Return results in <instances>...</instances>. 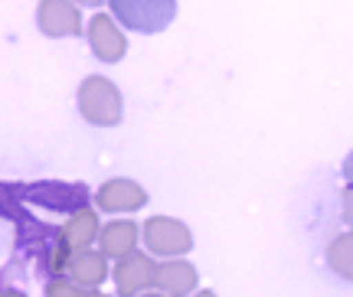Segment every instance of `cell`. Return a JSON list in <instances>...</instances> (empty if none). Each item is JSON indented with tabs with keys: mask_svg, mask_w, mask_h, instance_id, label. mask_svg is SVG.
<instances>
[{
	"mask_svg": "<svg viewBox=\"0 0 353 297\" xmlns=\"http://www.w3.org/2000/svg\"><path fill=\"white\" fill-rule=\"evenodd\" d=\"M17 248L23 252V258H30L43 274L59 278L65 274V265L72 258V252L65 245L63 229L50 223H39L33 212H20L17 219Z\"/></svg>",
	"mask_w": 353,
	"mask_h": 297,
	"instance_id": "6da1fadb",
	"label": "cell"
},
{
	"mask_svg": "<svg viewBox=\"0 0 353 297\" xmlns=\"http://www.w3.org/2000/svg\"><path fill=\"white\" fill-rule=\"evenodd\" d=\"M79 112L88 124H99V127H112L121 121V92L114 88L112 79L105 75H88L82 88H79Z\"/></svg>",
	"mask_w": 353,
	"mask_h": 297,
	"instance_id": "7a4b0ae2",
	"label": "cell"
},
{
	"mask_svg": "<svg viewBox=\"0 0 353 297\" xmlns=\"http://www.w3.org/2000/svg\"><path fill=\"white\" fill-rule=\"evenodd\" d=\"M114 20H121L134 33H161L174 23L176 0H108Z\"/></svg>",
	"mask_w": 353,
	"mask_h": 297,
	"instance_id": "3957f363",
	"label": "cell"
},
{
	"mask_svg": "<svg viewBox=\"0 0 353 297\" xmlns=\"http://www.w3.org/2000/svg\"><path fill=\"white\" fill-rule=\"evenodd\" d=\"M88 186L85 183H63V180H37V183H23V203L30 206H43L50 212H76L79 206L88 203Z\"/></svg>",
	"mask_w": 353,
	"mask_h": 297,
	"instance_id": "277c9868",
	"label": "cell"
},
{
	"mask_svg": "<svg viewBox=\"0 0 353 297\" xmlns=\"http://www.w3.org/2000/svg\"><path fill=\"white\" fill-rule=\"evenodd\" d=\"M144 245L151 248V255H164V258H176L187 255L193 248V236L180 219L170 216H154L144 223Z\"/></svg>",
	"mask_w": 353,
	"mask_h": 297,
	"instance_id": "5b68a950",
	"label": "cell"
},
{
	"mask_svg": "<svg viewBox=\"0 0 353 297\" xmlns=\"http://www.w3.org/2000/svg\"><path fill=\"white\" fill-rule=\"evenodd\" d=\"M37 26L46 37H79L82 30V17H79L72 0H39L37 7Z\"/></svg>",
	"mask_w": 353,
	"mask_h": 297,
	"instance_id": "8992f818",
	"label": "cell"
},
{
	"mask_svg": "<svg viewBox=\"0 0 353 297\" xmlns=\"http://www.w3.org/2000/svg\"><path fill=\"white\" fill-rule=\"evenodd\" d=\"M95 203H99L101 212H138L144 203H148V193L144 186L134 183V180H125V176H114V180H105L95 193Z\"/></svg>",
	"mask_w": 353,
	"mask_h": 297,
	"instance_id": "52a82bcc",
	"label": "cell"
},
{
	"mask_svg": "<svg viewBox=\"0 0 353 297\" xmlns=\"http://www.w3.org/2000/svg\"><path fill=\"white\" fill-rule=\"evenodd\" d=\"M88 46H92V52H95L101 62H118V59H125L128 39H125V33L114 26V20L108 13H95L92 23H88Z\"/></svg>",
	"mask_w": 353,
	"mask_h": 297,
	"instance_id": "ba28073f",
	"label": "cell"
},
{
	"mask_svg": "<svg viewBox=\"0 0 353 297\" xmlns=\"http://www.w3.org/2000/svg\"><path fill=\"white\" fill-rule=\"evenodd\" d=\"M154 281V261L151 255H144V252H128L125 258H118V268H114V287H118V294H138L144 287H151Z\"/></svg>",
	"mask_w": 353,
	"mask_h": 297,
	"instance_id": "9c48e42d",
	"label": "cell"
},
{
	"mask_svg": "<svg viewBox=\"0 0 353 297\" xmlns=\"http://www.w3.org/2000/svg\"><path fill=\"white\" fill-rule=\"evenodd\" d=\"M157 291L164 294H176L183 297L196 287V268L187 265V261H176V258H167L161 265H154V281H151Z\"/></svg>",
	"mask_w": 353,
	"mask_h": 297,
	"instance_id": "30bf717a",
	"label": "cell"
},
{
	"mask_svg": "<svg viewBox=\"0 0 353 297\" xmlns=\"http://www.w3.org/2000/svg\"><path fill=\"white\" fill-rule=\"evenodd\" d=\"M59 229H63V238H65V245H69V252L76 255V252L88 248L99 238V212L88 209V203H85L76 212H69V219Z\"/></svg>",
	"mask_w": 353,
	"mask_h": 297,
	"instance_id": "8fae6325",
	"label": "cell"
},
{
	"mask_svg": "<svg viewBox=\"0 0 353 297\" xmlns=\"http://www.w3.org/2000/svg\"><path fill=\"white\" fill-rule=\"evenodd\" d=\"M65 274L72 278V281H79V285L85 287H101V281L108 278V265H105V255H99V252H76L72 258H69V265H65Z\"/></svg>",
	"mask_w": 353,
	"mask_h": 297,
	"instance_id": "7c38bea8",
	"label": "cell"
},
{
	"mask_svg": "<svg viewBox=\"0 0 353 297\" xmlns=\"http://www.w3.org/2000/svg\"><path fill=\"white\" fill-rule=\"evenodd\" d=\"M101 238V255L105 258H125L131 248L138 245V225L131 219H118V223H108L99 232Z\"/></svg>",
	"mask_w": 353,
	"mask_h": 297,
	"instance_id": "4fadbf2b",
	"label": "cell"
},
{
	"mask_svg": "<svg viewBox=\"0 0 353 297\" xmlns=\"http://www.w3.org/2000/svg\"><path fill=\"white\" fill-rule=\"evenodd\" d=\"M327 268L343 281H353V229L334 236V242L327 245Z\"/></svg>",
	"mask_w": 353,
	"mask_h": 297,
	"instance_id": "5bb4252c",
	"label": "cell"
},
{
	"mask_svg": "<svg viewBox=\"0 0 353 297\" xmlns=\"http://www.w3.org/2000/svg\"><path fill=\"white\" fill-rule=\"evenodd\" d=\"M23 212V183L0 180V219H17Z\"/></svg>",
	"mask_w": 353,
	"mask_h": 297,
	"instance_id": "9a60e30c",
	"label": "cell"
},
{
	"mask_svg": "<svg viewBox=\"0 0 353 297\" xmlns=\"http://www.w3.org/2000/svg\"><path fill=\"white\" fill-rule=\"evenodd\" d=\"M99 291V287H85V285H79V281H59V278H52L50 285H46V294L56 297V294H72V297H92Z\"/></svg>",
	"mask_w": 353,
	"mask_h": 297,
	"instance_id": "2e32d148",
	"label": "cell"
},
{
	"mask_svg": "<svg viewBox=\"0 0 353 297\" xmlns=\"http://www.w3.org/2000/svg\"><path fill=\"white\" fill-rule=\"evenodd\" d=\"M341 216H343V223L353 229V183L343 190V199H341Z\"/></svg>",
	"mask_w": 353,
	"mask_h": 297,
	"instance_id": "e0dca14e",
	"label": "cell"
},
{
	"mask_svg": "<svg viewBox=\"0 0 353 297\" xmlns=\"http://www.w3.org/2000/svg\"><path fill=\"white\" fill-rule=\"evenodd\" d=\"M343 180H347V183H353V150L347 154V161H343Z\"/></svg>",
	"mask_w": 353,
	"mask_h": 297,
	"instance_id": "ac0fdd59",
	"label": "cell"
},
{
	"mask_svg": "<svg viewBox=\"0 0 353 297\" xmlns=\"http://www.w3.org/2000/svg\"><path fill=\"white\" fill-rule=\"evenodd\" d=\"M79 3H85V7H101L105 0H79Z\"/></svg>",
	"mask_w": 353,
	"mask_h": 297,
	"instance_id": "d6986e66",
	"label": "cell"
}]
</instances>
